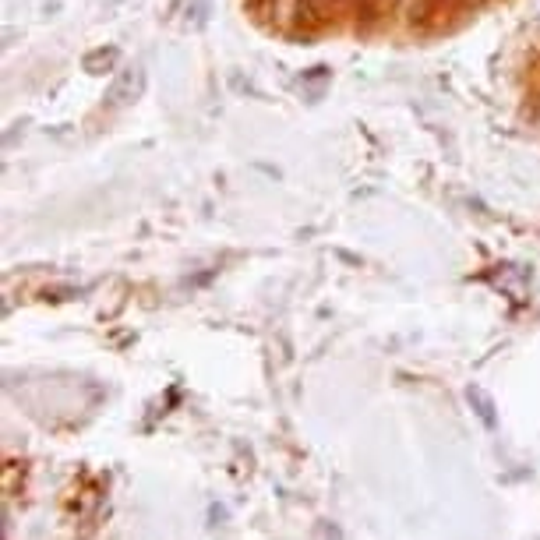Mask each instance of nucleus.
<instances>
[{"label":"nucleus","mask_w":540,"mask_h":540,"mask_svg":"<svg viewBox=\"0 0 540 540\" xmlns=\"http://www.w3.org/2000/svg\"><path fill=\"white\" fill-rule=\"evenodd\" d=\"M205 22H209V0H188L184 25H188V29H202Z\"/></svg>","instance_id":"20e7f679"},{"label":"nucleus","mask_w":540,"mask_h":540,"mask_svg":"<svg viewBox=\"0 0 540 540\" xmlns=\"http://www.w3.org/2000/svg\"><path fill=\"white\" fill-rule=\"evenodd\" d=\"M142 96H145V68H142V64H131V68L117 71L110 92H106V106L120 110V106L138 103Z\"/></svg>","instance_id":"f257e3e1"},{"label":"nucleus","mask_w":540,"mask_h":540,"mask_svg":"<svg viewBox=\"0 0 540 540\" xmlns=\"http://www.w3.org/2000/svg\"><path fill=\"white\" fill-rule=\"evenodd\" d=\"M117 60H120V50L117 46H103V50H92V53H85V71L89 75H106V71H113L117 68Z\"/></svg>","instance_id":"f03ea898"},{"label":"nucleus","mask_w":540,"mask_h":540,"mask_svg":"<svg viewBox=\"0 0 540 540\" xmlns=\"http://www.w3.org/2000/svg\"><path fill=\"white\" fill-rule=\"evenodd\" d=\"M332 15V0H300V22L322 25Z\"/></svg>","instance_id":"7ed1b4c3"}]
</instances>
